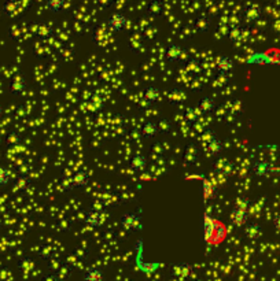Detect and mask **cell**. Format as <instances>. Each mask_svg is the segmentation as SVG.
<instances>
[{"instance_id":"6da1fadb","label":"cell","mask_w":280,"mask_h":281,"mask_svg":"<svg viewBox=\"0 0 280 281\" xmlns=\"http://www.w3.org/2000/svg\"><path fill=\"white\" fill-rule=\"evenodd\" d=\"M120 225L122 229L126 232H139L143 229V222H141V214L139 211H126L120 218Z\"/></svg>"},{"instance_id":"7a4b0ae2","label":"cell","mask_w":280,"mask_h":281,"mask_svg":"<svg viewBox=\"0 0 280 281\" xmlns=\"http://www.w3.org/2000/svg\"><path fill=\"white\" fill-rule=\"evenodd\" d=\"M109 220V214L104 213L103 210L99 211V210L92 209L89 207L85 213V217H84V222L85 225H88L89 228H100L103 226V223Z\"/></svg>"},{"instance_id":"3957f363","label":"cell","mask_w":280,"mask_h":281,"mask_svg":"<svg viewBox=\"0 0 280 281\" xmlns=\"http://www.w3.org/2000/svg\"><path fill=\"white\" fill-rule=\"evenodd\" d=\"M251 172H253V174H254L256 177H258V179H268V177H271V174H272L273 167L268 161L256 159V161L251 163Z\"/></svg>"},{"instance_id":"277c9868","label":"cell","mask_w":280,"mask_h":281,"mask_svg":"<svg viewBox=\"0 0 280 281\" xmlns=\"http://www.w3.org/2000/svg\"><path fill=\"white\" fill-rule=\"evenodd\" d=\"M194 273V266L188 262H179L170 265V274L180 280H187L190 279Z\"/></svg>"},{"instance_id":"5b68a950","label":"cell","mask_w":280,"mask_h":281,"mask_svg":"<svg viewBox=\"0 0 280 281\" xmlns=\"http://www.w3.org/2000/svg\"><path fill=\"white\" fill-rule=\"evenodd\" d=\"M217 222L219 221H216L213 217L210 216V214H203L202 217V228H203V241L207 243V244H210V241H212V238H213V233L214 229H216V226H217Z\"/></svg>"},{"instance_id":"8992f818","label":"cell","mask_w":280,"mask_h":281,"mask_svg":"<svg viewBox=\"0 0 280 281\" xmlns=\"http://www.w3.org/2000/svg\"><path fill=\"white\" fill-rule=\"evenodd\" d=\"M126 17L122 13H113V14L107 18V28L113 32V33H118L122 32L126 26Z\"/></svg>"},{"instance_id":"52a82bcc","label":"cell","mask_w":280,"mask_h":281,"mask_svg":"<svg viewBox=\"0 0 280 281\" xmlns=\"http://www.w3.org/2000/svg\"><path fill=\"white\" fill-rule=\"evenodd\" d=\"M261 17H262V7L257 3L247 4L243 10V20L246 23H256L261 20Z\"/></svg>"},{"instance_id":"ba28073f","label":"cell","mask_w":280,"mask_h":281,"mask_svg":"<svg viewBox=\"0 0 280 281\" xmlns=\"http://www.w3.org/2000/svg\"><path fill=\"white\" fill-rule=\"evenodd\" d=\"M249 218H250V213L247 210L238 209V207H234L231 210V214H229L231 222L238 228H243L244 225L249 222Z\"/></svg>"},{"instance_id":"9c48e42d","label":"cell","mask_w":280,"mask_h":281,"mask_svg":"<svg viewBox=\"0 0 280 281\" xmlns=\"http://www.w3.org/2000/svg\"><path fill=\"white\" fill-rule=\"evenodd\" d=\"M216 69L220 74H228L235 69V62L228 55H220L216 59Z\"/></svg>"},{"instance_id":"30bf717a","label":"cell","mask_w":280,"mask_h":281,"mask_svg":"<svg viewBox=\"0 0 280 281\" xmlns=\"http://www.w3.org/2000/svg\"><path fill=\"white\" fill-rule=\"evenodd\" d=\"M72 180H73V187L74 189H81V188H85L89 184L91 181V176L87 170H77L72 174Z\"/></svg>"},{"instance_id":"8fae6325","label":"cell","mask_w":280,"mask_h":281,"mask_svg":"<svg viewBox=\"0 0 280 281\" xmlns=\"http://www.w3.org/2000/svg\"><path fill=\"white\" fill-rule=\"evenodd\" d=\"M200 158V148L197 144H188L185 147L184 157L183 161L185 162V165H194L195 162H198V159Z\"/></svg>"},{"instance_id":"7c38bea8","label":"cell","mask_w":280,"mask_h":281,"mask_svg":"<svg viewBox=\"0 0 280 281\" xmlns=\"http://www.w3.org/2000/svg\"><path fill=\"white\" fill-rule=\"evenodd\" d=\"M243 235L249 240H257L262 235V226L257 222H247L243 226Z\"/></svg>"},{"instance_id":"4fadbf2b","label":"cell","mask_w":280,"mask_h":281,"mask_svg":"<svg viewBox=\"0 0 280 281\" xmlns=\"http://www.w3.org/2000/svg\"><path fill=\"white\" fill-rule=\"evenodd\" d=\"M25 89H26V80L21 74H17L14 79L11 80L10 85H8L10 94L22 95Z\"/></svg>"},{"instance_id":"5bb4252c","label":"cell","mask_w":280,"mask_h":281,"mask_svg":"<svg viewBox=\"0 0 280 281\" xmlns=\"http://www.w3.org/2000/svg\"><path fill=\"white\" fill-rule=\"evenodd\" d=\"M183 52L184 51H183V48L179 44L172 43L165 50V58H166L168 62H179L181 59V57H183Z\"/></svg>"},{"instance_id":"9a60e30c","label":"cell","mask_w":280,"mask_h":281,"mask_svg":"<svg viewBox=\"0 0 280 281\" xmlns=\"http://www.w3.org/2000/svg\"><path fill=\"white\" fill-rule=\"evenodd\" d=\"M160 133V128H158V123L155 122V121H147V122H144L141 125V128H140V135L141 137H144V139H153L157 135Z\"/></svg>"},{"instance_id":"2e32d148","label":"cell","mask_w":280,"mask_h":281,"mask_svg":"<svg viewBox=\"0 0 280 281\" xmlns=\"http://www.w3.org/2000/svg\"><path fill=\"white\" fill-rule=\"evenodd\" d=\"M195 28L198 33L205 35L212 28V18L207 14H199L195 20Z\"/></svg>"},{"instance_id":"e0dca14e","label":"cell","mask_w":280,"mask_h":281,"mask_svg":"<svg viewBox=\"0 0 280 281\" xmlns=\"http://www.w3.org/2000/svg\"><path fill=\"white\" fill-rule=\"evenodd\" d=\"M129 167L132 169L133 172H143L146 167H147V158H146V155H143V154H135L131 161H129Z\"/></svg>"},{"instance_id":"ac0fdd59","label":"cell","mask_w":280,"mask_h":281,"mask_svg":"<svg viewBox=\"0 0 280 281\" xmlns=\"http://www.w3.org/2000/svg\"><path fill=\"white\" fill-rule=\"evenodd\" d=\"M246 35H247V29L243 28L240 23L238 25H234L231 26V29L228 32V39L232 41V43H238V41H242L246 39Z\"/></svg>"},{"instance_id":"d6986e66","label":"cell","mask_w":280,"mask_h":281,"mask_svg":"<svg viewBox=\"0 0 280 281\" xmlns=\"http://www.w3.org/2000/svg\"><path fill=\"white\" fill-rule=\"evenodd\" d=\"M202 195H203V201H212L217 196V188L214 187V184L207 179H202Z\"/></svg>"},{"instance_id":"ffe728a7","label":"cell","mask_w":280,"mask_h":281,"mask_svg":"<svg viewBox=\"0 0 280 281\" xmlns=\"http://www.w3.org/2000/svg\"><path fill=\"white\" fill-rule=\"evenodd\" d=\"M217 107V104H216V101H214L213 98H210V96H203L202 99H199L198 101V108L200 110V113L202 114H212L214 110Z\"/></svg>"},{"instance_id":"44dd1931","label":"cell","mask_w":280,"mask_h":281,"mask_svg":"<svg viewBox=\"0 0 280 281\" xmlns=\"http://www.w3.org/2000/svg\"><path fill=\"white\" fill-rule=\"evenodd\" d=\"M166 98L170 104H180L187 99V92H184L181 88H172L166 95Z\"/></svg>"},{"instance_id":"7402d4cb","label":"cell","mask_w":280,"mask_h":281,"mask_svg":"<svg viewBox=\"0 0 280 281\" xmlns=\"http://www.w3.org/2000/svg\"><path fill=\"white\" fill-rule=\"evenodd\" d=\"M3 14L7 17H15L21 10V1L20 0H6L3 3Z\"/></svg>"},{"instance_id":"603a6c76","label":"cell","mask_w":280,"mask_h":281,"mask_svg":"<svg viewBox=\"0 0 280 281\" xmlns=\"http://www.w3.org/2000/svg\"><path fill=\"white\" fill-rule=\"evenodd\" d=\"M103 270L98 266H88L84 273V281H103Z\"/></svg>"},{"instance_id":"cb8c5ba5","label":"cell","mask_w":280,"mask_h":281,"mask_svg":"<svg viewBox=\"0 0 280 281\" xmlns=\"http://www.w3.org/2000/svg\"><path fill=\"white\" fill-rule=\"evenodd\" d=\"M206 148L209 155H212V157H220V154H221L222 150H224V143H222L219 137L216 136L207 143Z\"/></svg>"},{"instance_id":"d4e9b609","label":"cell","mask_w":280,"mask_h":281,"mask_svg":"<svg viewBox=\"0 0 280 281\" xmlns=\"http://www.w3.org/2000/svg\"><path fill=\"white\" fill-rule=\"evenodd\" d=\"M103 104H104L103 96L100 94H94L91 96V99H89L88 104H87V108H88L89 111H92V113H98V111L102 110Z\"/></svg>"},{"instance_id":"484cf974","label":"cell","mask_w":280,"mask_h":281,"mask_svg":"<svg viewBox=\"0 0 280 281\" xmlns=\"http://www.w3.org/2000/svg\"><path fill=\"white\" fill-rule=\"evenodd\" d=\"M66 0H45V8L51 14H60L65 8Z\"/></svg>"},{"instance_id":"4316f807","label":"cell","mask_w":280,"mask_h":281,"mask_svg":"<svg viewBox=\"0 0 280 281\" xmlns=\"http://www.w3.org/2000/svg\"><path fill=\"white\" fill-rule=\"evenodd\" d=\"M143 98L148 100L151 104H154L155 101L160 100L161 98V91L157 87H146L143 89Z\"/></svg>"},{"instance_id":"83f0119b","label":"cell","mask_w":280,"mask_h":281,"mask_svg":"<svg viewBox=\"0 0 280 281\" xmlns=\"http://www.w3.org/2000/svg\"><path fill=\"white\" fill-rule=\"evenodd\" d=\"M30 185V180L29 177H28V174H20L14 181V188L15 192H25Z\"/></svg>"},{"instance_id":"f1b7e54d","label":"cell","mask_w":280,"mask_h":281,"mask_svg":"<svg viewBox=\"0 0 280 281\" xmlns=\"http://www.w3.org/2000/svg\"><path fill=\"white\" fill-rule=\"evenodd\" d=\"M163 11V4L161 0H150L147 6V14L150 17H160Z\"/></svg>"},{"instance_id":"f546056e","label":"cell","mask_w":280,"mask_h":281,"mask_svg":"<svg viewBox=\"0 0 280 281\" xmlns=\"http://www.w3.org/2000/svg\"><path fill=\"white\" fill-rule=\"evenodd\" d=\"M225 233H227L225 226H224L221 222H217V226H216V229H214L213 238H212L210 244H219V243H221L224 238H225Z\"/></svg>"},{"instance_id":"4dcf8cb0","label":"cell","mask_w":280,"mask_h":281,"mask_svg":"<svg viewBox=\"0 0 280 281\" xmlns=\"http://www.w3.org/2000/svg\"><path fill=\"white\" fill-rule=\"evenodd\" d=\"M35 33H36L37 39H40V40H47V39H50V37L52 36V28L50 25L41 23V25L37 26V30Z\"/></svg>"},{"instance_id":"1f68e13d","label":"cell","mask_w":280,"mask_h":281,"mask_svg":"<svg viewBox=\"0 0 280 281\" xmlns=\"http://www.w3.org/2000/svg\"><path fill=\"white\" fill-rule=\"evenodd\" d=\"M199 113H200V110H199V108L187 107V110H185V114H184L185 121L190 123V125H195V123L198 122V120H199Z\"/></svg>"},{"instance_id":"d6a6232c","label":"cell","mask_w":280,"mask_h":281,"mask_svg":"<svg viewBox=\"0 0 280 281\" xmlns=\"http://www.w3.org/2000/svg\"><path fill=\"white\" fill-rule=\"evenodd\" d=\"M58 185H59V189H60V191H63V192H69V191L74 189L72 176H65V177L62 176V177L58 180Z\"/></svg>"},{"instance_id":"836d02e7","label":"cell","mask_w":280,"mask_h":281,"mask_svg":"<svg viewBox=\"0 0 280 281\" xmlns=\"http://www.w3.org/2000/svg\"><path fill=\"white\" fill-rule=\"evenodd\" d=\"M10 181H11V172L8 170L7 167L0 166V188L8 185Z\"/></svg>"},{"instance_id":"e575fe53","label":"cell","mask_w":280,"mask_h":281,"mask_svg":"<svg viewBox=\"0 0 280 281\" xmlns=\"http://www.w3.org/2000/svg\"><path fill=\"white\" fill-rule=\"evenodd\" d=\"M18 266L25 273H28V272H32L35 269V261L32 260V258H22L18 262Z\"/></svg>"},{"instance_id":"d590c367","label":"cell","mask_w":280,"mask_h":281,"mask_svg":"<svg viewBox=\"0 0 280 281\" xmlns=\"http://www.w3.org/2000/svg\"><path fill=\"white\" fill-rule=\"evenodd\" d=\"M157 123H158V128H160V132H162L163 135H168L170 132V129H172V123H170V121L168 120V118H160L158 121H157Z\"/></svg>"},{"instance_id":"8d00e7d4","label":"cell","mask_w":280,"mask_h":281,"mask_svg":"<svg viewBox=\"0 0 280 281\" xmlns=\"http://www.w3.org/2000/svg\"><path fill=\"white\" fill-rule=\"evenodd\" d=\"M185 67H187V70L192 73V74H198V73L200 72V63H199V60H197V59H190V60L187 62Z\"/></svg>"},{"instance_id":"74e56055","label":"cell","mask_w":280,"mask_h":281,"mask_svg":"<svg viewBox=\"0 0 280 281\" xmlns=\"http://www.w3.org/2000/svg\"><path fill=\"white\" fill-rule=\"evenodd\" d=\"M235 207L238 209H242V210H250L251 207V202L247 199V198H244V196H240V198H238L235 201Z\"/></svg>"},{"instance_id":"f35d334b","label":"cell","mask_w":280,"mask_h":281,"mask_svg":"<svg viewBox=\"0 0 280 281\" xmlns=\"http://www.w3.org/2000/svg\"><path fill=\"white\" fill-rule=\"evenodd\" d=\"M40 257H43L44 260H51L52 258V254H54V248H52L51 245H43L41 248H40Z\"/></svg>"},{"instance_id":"ab89813d","label":"cell","mask_w":280,"mask_h":281,"mask_svg":"<svg viewBox=\"0 0 280 281\" xmlns=\"http://www.w3.org/2000/svg\"><path fill=\"white\" fill-rule=\"evenodd\" d=\"M216 137V133H214L213 130L210 129H206L202 135H200V141L202 143H205V144H207L212 139H214Z\"/></svg>"},{"instance_id":"60d3db41","label":"cell","mask_w":280,"mask_h":281,"mask_svg":"<svg viewBox=\"0 0 280 281\" xmlns=\"http://www.w3.org/2000/svg\"><path fill=\"white\" fill-rule=\"evenodd\" d=\"M227 162H228V159L225 158H217L213 162V167L217 170V172H220L221 173L222 169H224V166L227 165Z\"/></svg>"},{"instance_id":"b9f144b4","label":"cell","mask_w":280,"mask_h":281,"mask_svg":"<svg viewBox=\"0 0 280 281\" xmlns=\"http://www.w3.org/2000/svg\"><path fill=\"white\" fill-rule=\"evenodd\" d=\"M20 141H21V137L18 136L17 133H11V135L7 137V144L8 145L20 144Z\"/></svg>"},{"instance_id":"7bdbcfd3","label":"cell","mask_w":280,"mask_h":281,"mask_svg":"<svg viewBox=\"0 0 280 281\" xmlns=\"http://www.w3.org/2000/svg\"><path fill=\"white\" fill-rule=\"evenodd\" d=\"M232 172H234V163L232 162H227V165L224 166V169H222L221 173L224 174V176H231L232 174Z\"/></svg>"},{"instance_id":"ee69618b","label":"cell","mask_w":280,"mask_h":281,"mask_svg":"<svg viewBox=\"0 0 280 281\" xmlns=\"http://www.w3.org/2000/svg\"><path fill=\"white\" fill-rule=\"evenodd\" d=\"M114 1H116V0H96V4H98L99 7L106 8L109 7V6H111Z\"/></svg>"},{"instance_id":"f6af8a7d","label":"cell","mask_w":280,"mask_h":281,"mask_svg":"<svg viewBox=\"0 0 280 281\" xmlns=\"http://www.w3.org/2000/svg\"><path fill=\"white\" fill-rule=\"evenodd\" d=\"M58 276L57 274H44V277L41 279V281H57Z\"/></svg>"},{"instance_id":"bcb514c9","label":"cell","mask_w":280,"mask_h":281,"mask_svg":"<svg viewBox=\"0 0 280 281\" xmlns=\"http://www.w3.org/2000/svg\"><path fill=\"white\" fill-rule=\"evenodd\" d=\"M273 226L276 228V231L280 232V214H276L273 218Z\"/></svg>"},{"instance_id":"7dc6e473","label":"cell","mask_w":280,"mask_h":281,"mask_svg":"<svg viewBox=\"0 0 280 281\" xmlns=\"http://www.w3.org/2000/svg\"><path fill=\"white\" fill-rule=\"evenodd\" d=\"M139 106H140V108H148L150 106H151V103H150L148 100H146L144 98H141V100H140Z\"/></svg>"},{"instance_id":"c3c4849f","label":"cell","mask_w":280,"mask_h":281,"mask_svg":"<svg viewBox=\"0 0 280 281\" xmlns=\"http://www.w3.org/2000/svg\"><path fill=\"white\" fill-rule=\"evenodd\" d=\"M91 207H92V209H95V210H99V211H102V203L100 202H92Z\"/></svg>"},{"instance_id":"681fc988","label":"cell","mask_w":280,"mask_h":281,"mask_svg":"<svg viewBox=\"0 0 280 281\" xmlns=\"http://www.w3.org/2000/svg\"><path fill=\"white\" fill-rule=\"evenodd\" d=\"M3 117V107H1V104H0V118Z\"/></svg>"},{"instance_id":"f907efd6","label":"cell","mask_w":280,"mask_h":281,"mask_svg":"<svg viewBox=\"0 0 280 281\" xmlns=\"http://www.w3.org/2000/svg\"><path fill=\"white\" fill-rule=\"evenodd\" d=\"M57 281H65V280H60V279H58V280H57Z\"/></svg>"},{"instance_id":"816d5d0a","label":"cell","mask_w":280,"mask_h":281,"mask_svg":"<svg viewBox=\"0 0 280 281\" xmlns=\"http://www.w3.org/2000/svg\"><path fill=\"white\" fill-rule=\"evenodd\" d=\"M0 241H1V235H0Z\"/></svg>"}]
</instances>
